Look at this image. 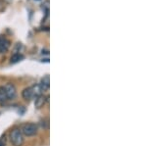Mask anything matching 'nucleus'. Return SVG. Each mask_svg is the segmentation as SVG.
Wrapping results in <instances>:
<instances>
[{"label": "nucleus", "mask_w": 147, "mask_h": 146, "mask_svg": "<svg viewBox=\"0 0 147 146\" xmlns=\"http://www.w3.org/2000/svg\"><path fill=\"white\" fill-rule=\"evenodd\" d=\"M10 140L14 146H22L24 143V135L22 131L18 129H15L10 133Z\"/></svg>", "instance_id": "1"}, {"label": "nucleus", "mask_w": 147, "mask_h": 146, "mask_svg": "<svg viewBox=\"0 0 147 146\" xmlns=\"http://www.w3.org/2000/svg\"><path fill=\"white\" fill-rule=\"evenodd\" d=\"M21 131H22L23 135L26 136L35 135L37 133V126L35 124H26L22 126Z\"/></svg>", "instance_id": "2"}, {"label": "nucleus", "mask_w": 147, "mask_h": 146, "mask_svg": "<svg viewBox=\"0 0 147 146\" xmlns=\"http://www.w3.org/2000/svg\"><path fill=\"white\" fill-rule=\"evenodd\" d=\"M3 87L5 89V92L8 99H15L16 96H17V88H16V86L14 84L9 82V83H6Z\"/></svg>", "instance_id": "3"}, {"label": "nucleus", "mask_w": 147, "mask_h": 146, "mask_svg": "<svg viewBox=\"0 0 147 146\" xmlns=\"http://www.w3.org/2000/svg\"><path fill=\"white\" fill-rule=\"evenodd\" d=\"M10 48V41L5 36L0 35V54L6 53Z\"/></svg>", "instance_id": "4"}, {"label": "nucleus", "mask_w": 147, "mask_h": 146, "mask_svg": "<svg viewBox=\"0 0 147 146\" xmlns=\"http://www.w3.org/2000/svg\"><path fill=\"white\" fill-rule=\"evenodd\" d=\"M46 101H47V97L45 95H43V94H40V95L36 96V97H35V101H34L35 108L40 109V108L43 107V106L45 105Z\"/></svg>", "instance_id": "5"}, {"label": "nucleus", "mask_w": 147, "mask_h": 146, "mask_svg": "<svg viewBox=\"0 0 147 146\" xmlns=\"http://www.w3.org/2000/svg\"><path fill=\"white\" fill-rule=\"evenodd\" d=\"M40 86H41L42 90H48L49 87H50V79H49V76L48 75H46L45 77H43L41 79V82H40L39 84Z\"/></svg>", "instance_id": "6"}, {"label": "nucleus", "mask_w": 147, "mask_h": 146, "mask_svg": "<svg viewBox=\"0 0 147 146\" xmlns=\"http://www.w3.org/2000/svg\"><path fill=\"white\" fill-rule=\"evenodd\" d=\"M22 96L25 100H30L34 96V93H32V87H27L23 90L22 92Z\"/></svg>", "instance_id": "7"}, {"label": "nucleus", "mask_w": 147, "mask_h": 146, "mask_svg": "<svg viewBox=\"0 0 147 146\" xmlns=\"http://www.w3.org/2000/svg\"><path fill=\"white\" fill-rule=\"evenodd\" d=\"M8 101V97L6 95L5 89L3 86H0V105H4Z\"/></svg>", "instance_id": "8"}, {"label": "nucleus", "mask_w": 147, "mask_h": 146, "mask_svg": "<svg viewBox=\"0 0 147 146\" xmlns=\"http://www.w3.org/2000/svg\"><path fill=\"white\" fill-rule=\"evenodd\" d=\"M24 59V55H22L21 53H14V55L11 57V64H16V63H19L20 61H22Z\"/></svg>", "instance_id": "9"}, {"label": "nucleus", "mask_w": 147, "mask_h": 146, "mask_svg": "<svg viewBox=\"0 0 147 146\" xmlns=\"http://www.w3.org/2000/svg\"><path fill=\"white\" fill-rule=\"evenodd\" d=\"M32 93H34V96H35V97L40 95L42 91H43L39 84H35V85L32 86Z\"/></svg>", "instance_id": "10"}, {"label": "nucleus", "mask_w": 147, "mask_h": 146, "mask_svg": "<svg viewBox=\"0 0 147 146\" xmlns=\"http://www.w3.org/2000/svg\"><path fill=\"white\" fill-rule=\"evenodd\" d=\"M6 7H7V3H6V2L3 1V0H0V12L5 10Z\"/></svg>", "instance_id": "11"}, {"label": "nucleus", "mask_w": 147, "mask_h": 146, "mask_svg": "<svg viewBox=\"0 0 147 146\" xmlns=\"http://www.w3.org/2000/svg\"><path fill=\"white\" fill-rule=\"evenodd\" d=\"M4 143H5V140L3 141V139H0V146H4Z\"/></svg>", "instance_id": "12"}]
</instances>
